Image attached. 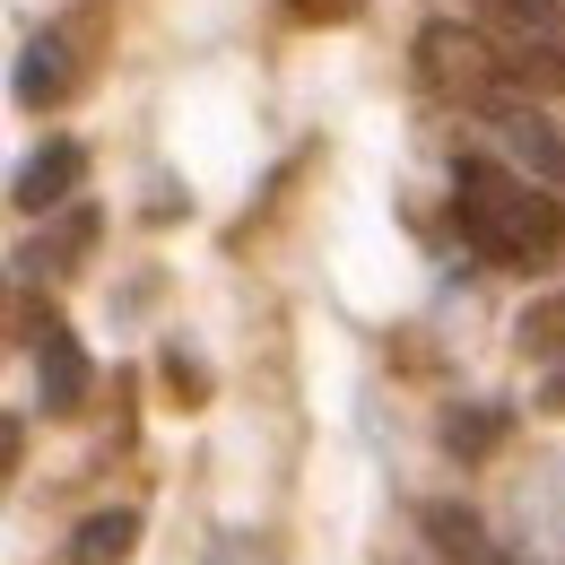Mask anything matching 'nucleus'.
Listing matches in <instances>:
<instances>
[{"mask_svg": "<svg viewBox=\"0 0 565 565\" xmlns=\"http://www.w3.org/2000/svg\"><path fill=\"white\" fill-rule=\"evenodd\" d=\"M157 374H166V392H174V401H192V409H201V401L217 392V383H210V365H201V356L183 349V340H166V356H157Z\"/></svg>", "mask_w": 565, "mask_h": 565, "instance_id": "12", "label": "nucleus"}, {"mask_svg": "<svg viewBox=\"0 0 565 565\" xmlns=\"http://www.w3.org/2000/svg\"><path fill=\"white\" fill-rule=\"evenodd\" d=\"M504 148H513L522 174H540V183H557V192H565V131L548 122V114L513 105V114H504Z\"/></svg>", "mask_w": 565, "mask_h": 565, "instance_id": "6", "label": "nucleus"}, {"mask_svg": "<svg viewBox=\"0 0 565 565\" xmlns=\"http://www.w3.org/2000/svg\"><path fill=\"white\" fill-rule=\"evenodd\" d=\"M444 444H452L461 461L495 452V444H504V409H495V401H470V409H452V418H444Z\"/></svg>", "mask_w": 565, "mask_h": 565, "instance_id": "10", "label": "nucleus"}, {"mask_svg": "<svg viewBox=\"0 0 565 565\" xmlns=\"http://www.w3.org/2000/svg\"><path fill=\"white\" fill-rule=\"evenodd\" d=\"M71 35L62 26H44V35H26L18 44V71H9V96L26 105V114H44V105H62L71 96Z\"/></svg>", "mask_w": 565, "mask_h": 565, "instance_id": "5", "label": "nucleus"}, {"mask_svg": "<svg viewBox=\"0 0 565 565\" xmlns=\"http://www.w3.org/2000/svg\"><path fill=\"white\" fill-rule=\"evenodd\" d=\"M26 349H35V409L44 418H78L87 392H96V365L78 349V331L71 322H44V331H26Z\"/></svg>", "mask_w": 565, "mask_h": 565, "instance_id": "2", "label": "nucleus"}, {"mask_svg": "<svg viewBox=\"0 0 565 565\" xmlns=\"http://www.w3.org/2000/svg\"><path fill=\"white\" fill-rule=\"evenodd\" d=\"M296 18H356V0H287Z\"/></svg>", "mask_w": 565, "mask_h": 565, "instance_id": "13", "label": "nucleus"}, {"mask_svg": "<svg viewBox=\"0 0 565 565\" xmlns=\"http://www.w3.org/2000/svg\"><path fill=\"white\" fill-rule=\"evenodd\" d=\"M495 9H504L540 53H557V62H565V9H557V0H495Z\"/></svg>", "mask_w": 565, "mask_h": 565, "instance_id": "11", "label": "nucleus"}, {"mask_svg": "<svg viewBox=\"0 0 565 565\" xmlns=\"http://www.w3.org/2000/svg\"><path fill=\"white\" fill-rule=\"evenodd\" d=\"M78 183H87V148L78 140H44L26 166H18L9 201H18L26 217H53V210H78Z\"/></svg>", "mask_w": 565, "mask_h": 565, "instance_id": "4", "label": "nucleus"}, {"mask_svg": "<svg viewBox=\"0 0 565 565\" xmlns=\"http://www.w3.org/2000/svg\"><path fill=\"white\" fill-rule=\"evenodd\" d=\"M131 548H140V513L114 504V513H87V522L71 531V557L62 565H122Z\"/></svg>", "mask_w": 565, "mask_h": 565, "instance_id": "7", "label": "nucleus"}, {"mask_svg": "<svg viewBox=\"0 0 565 565\" xmlns=\"http://www.w3.org/2000/svg\"><path fill=\"white\" fill-rule=\"evenodd\" d=\"M426 540H435L444 557H461V565H495V557H488V531H479V513H461V504H426Z\"/></svg>", "mask_w": 565, "mask_h": 565, "instance_id": "9", "label": "nucleus"}, {"mask_svg": "<svg viewBox=\"0 0 565 565\" xmlns=\"http://www.w3.org/2000/svg\"><path fill=\"white\" fill-rule=\"evenodd\" d=\"M540 409H548V418H565V365L548 374V383H540Z\"/></svg>", "mask_w": 565, "mask_h": 565, "instance_id": "14", "label": "nucleus"}, {"mask_svg": "<svg viewBox=\"0 0 565 565\" xmlns=\"http://www.w3.org/2000/svg\"><path fill=\"white\" fill-rule=\"evenodd\" d=\"M418 62H426L435 87H461V96H495V87H504V62H495L470 26H452V18H435L418 35Z\"/></svg>", "mask_w": 565, "mask_h": 565, "instance_id": "3", "label": "nucleus"}, {"mask_svg": "<svg viewBox=\"0 0 565 565\" xmlns=\"http://www.w3.org/2000/svg\"><path fill=\"white\" fill-rule=\"evenodd\" d=\"M452 217H461V244L495 262V270H531L565 244V210H557V183L540 174H513L495 157H461L452 174Z\"/></svg>", "mask_w": 565, "mask_h": 565, "instance_id": "1", "label": "nucleus"}, {"mask_svg": "<svg viewBox=\"0 0 565 565\" xmlns=\"http://www.w3.org/2000/svg\"><path fill=\"white\" fill-rule=\"evenodd\" d=\"M513 349H522V356H540L548 374L565 365V287H548V296H531V305L513 313Z\"/></svg>", "mask_w": 565, "mask_h": 565, "instance_id": "8", "label": "nucleus"}]
</instances>
